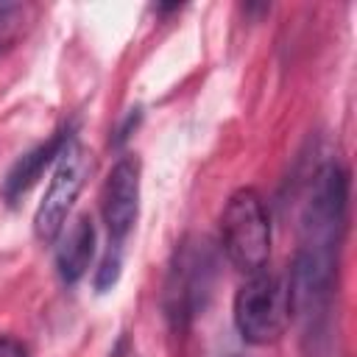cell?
Returning a JSON list of instances; mask_svg holds the SVG:
<instances>
[{
	"label": "cell",
	"mask_w": 357,
	"mask_h": 357,
	"mask_svg": "<svg viewBox=\"0 0 357 357\" xmlns=\"http://www.w3.org/2000/svg\"><path fill=\"white\" fill-rule=\"evenodd\" d=\"M220 245L243 273H257L271 257V220L257 190L243 187L229 195L220 212Z\"/></svg>",
	"instance_id": "6da1fadb"
},
{
	"label": "cell",
	"mask_w": 357,
	"mask_h": 357,
	"mask_svg": "<svg viewBox=\"0 0 357 357\" xmlns=\"http://www.w3.org/2000/svg\"><path fill=\"white\" fill-rule=\"evenodd\" d=\"M215 282V251L204 237H187L173 251L165 282V315L173 329H184L206 304Z\"/></svg>",
	"instance_id": "7a4b0ae2"
},
{
	"label": "cell",
	"mask_w": 357,
	"mask_h": 357,
	"mask_svg": "<svg viewBox=\"0 0 357 357\" xmlns=\"http://www.w3.org/2000/svg\"><path fill=\"white\" fill-rule=\"evenodd\" d=\"M346 209H349V173L337 162H326L304 201L301 212V245L310 251L337 254L346 231Z\"/></svg>",
	"instance_id": "3957f363"
},
{
	"label": "cell",
	"mask_w": 357,
	"mask_h": 357,
	"mask_svg": "<svg viewBox=\"0 0 357 357\" xmlns=\"http://www.w3.org/2000/svg\"><path fill=\"white\" fill-rule=\"evenodd\" d=\"M290 290L287 276L257 271L234 296V326L243 340L254 346L273 343L290 324Z\"/></svg>",
	"instance_id": "277c9868"
},
{
	"label": "cell",
	"mask_w": 357,
	"mask_h": 357,
	"mask_svg": "<svg viewBox=\"0 0 357 357\" xmlns=\"http://www.w3.org/2000/svg\"><path fill=\"white\" fill-rule=\"evenodd\" d=\"M89 167H92V162H89L86 148L73 137L64 145V151L59 153L50 184H47V190L36 206V215H33V234L42 243H53L61 234L64 220L86 181Z\"/></svg>",
	"instance_id": "5b68a950"
},
{
	"label": "cell",
	"mask_w": 357,
	"mask_h": 357,
	"mask_svg": "<svg viewBox=\"0 0 357 357\" xmlns=\"http://www.w3.org/2000/svg\"><path fill=\"white\" fill-rule=\"evenodd\" d=\"M139 212V159L123 156L109 170L100 190V215L109 231V248H123Z\"/></svg>",
	"instance_id": "8992f818"
},
{
	"label": "cell",
	"mask_w": 357,
	"mask_h": 357,
	"mask_svg": "<svg viewBox=\"0 0 357 357\" xmlns=\"http://www.w3.org/2000/svg\"><path fill=\"white\" fill-rule=\"evenodd\" d=\"M61 231L64 234L59 237V245H56V268L64 284H75L86 273L95 257V226L89 215H78Z\"/></svg>",
	"instance_id": "52a82bcc"
},
{
	"label": "cell",
	"mask_w": 357,
	"mask_h": 357,
	"mask_svg": "<svg viewBox=\"0 0 357 357\" xmlns=\"http://www.w3.org/2000/svg\"><path fill=\"white\" fill-rule=\"evenodd\" d=\"M75 134H73V126L70 128H61V131H56L47 142H42V145H36L33 151H28V153H22L14 165H11V170L6 173V181H3V195L8 198V201H14V198H20L39 176H42V170L50 165V162H56L59 159V153L64 151V145L73 139Z\"/></svg>",
	"instance_id": "ba28073f"
},
{
	"label": "cell",
	"mask_w": 357,
	"mask_h": 357,
	"mask_svg": "<svg viewBox=\"0 0 357 357\" xmlns=\"http://www.w3.org/2000/svg\"><path fill=\"white\" fill-rule=\"evenodd\" d=\"M120 268H123V248H106V257H103V262L98 268V276H95V290L98 293L112 290V284L120 276Z\"/></svg>",
	"instance_id": "9c48e42d"
},
{
	"label": "cell",
	"mask_w": 357,
	"mask_h": 357,
	"mask_svg": "<svg viewBox=\"0 0 357 357\" xmlns=\"http://www.w3.org/2000/svg\"><path fill=\"white\" fill-rule=\"evenodd\" d=\"M0 357H28L25 346L14 337H0Z\"/></svg>",
	"instance_id": "30bf717a"
},
{
	"label": "cell",
	"mask_w": 357,
	"mask_h": 357,
	"mask_svg": "<svg viewBox=\"0 0 357 357\" xmlns=\"http://www.w3.org/2000/svg\"><path fill=\"white\" fill-rule=\"evenodd\" d=\"M11 14H14V11H11ZM6 28H8V14L0 17V47H3V42H6Z\"/></svg>",
	"instance_id": "8fae6325"
}]
</instances>
